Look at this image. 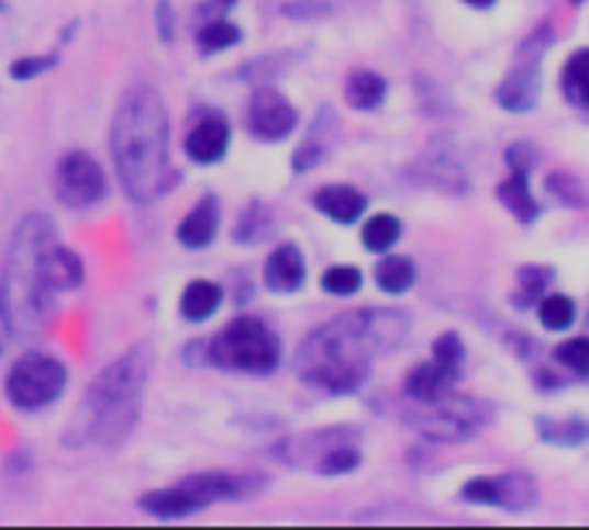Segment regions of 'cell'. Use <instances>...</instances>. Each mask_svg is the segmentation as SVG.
I'll return each mask as SVG.
<instances>
[{
	"mask_svg": "<svg viewBox=\"0 0 589 530\" xmlns=\"http://www.w3.org/2000/svg\"><path fill=\"white\" fill-rule=\"evenodd\" d=\"M411 317L400 311H348L321 324L297 348V372L311 386L327 393H355L369 379L376 356H387L403 345Z\"/></svg>",
	"mask_w": 589,
	"mask_h": 530,
	"instance_id": "6da1fadb",
	"label": "cell"
},
{
	"mask_svg": "<svg viewBox=\"0 0 589 530\" xmlns=\"http://www.w3.org/2000/svg\"><path fill=\"white\" fill-rule=\"evenodd\" d=\"M111 156L124 193L135 204H156L173 183L169 111L156 87H127L111 117Z\"/></svg>",
	"mask_w": 589,
	"mask_h": 530,
	"instance_id": "7a4b0ae2",
	"label": "cell"
},
{
	"mask_svg": "<svg viewBox=\"0 0 589 530\" xmlns=\"http://www.w3.org/2000/svg\"><path fill=\"white\" fill-rule=\"evenodd\" d=\"M152 365H156L152 345L138 341L100 369L69 417L63 435L66 448H84L97 441L114 451L132 438L142 417V393L152 379Z\"/></svg>",
	"mask_w": 589,
	"mask_h": 530,
	"instance_id": "3957f363",
	"label": "cell"
},
{
	"mask_svg": "<svg viewBox=\"0 0 589 530\" xmlns=\"http://www.w3.org/2000/svg\"><path fill=\"white\" fill-rule=\"evenodd\" d=\"M56 241V227L45 214L21 217L11 235L4 269H0V303L14 341L32 338L53 311L56 290L45 280V256Z\"/></svg>",
	"mask_w": 589,
	"mask_h": 530,
	"instance_id": "277c9868",
	"label": "cell"
},
{
	"mask_svg": "<svg viewBox=\"0 0 589 530\" xmlns=\"http://www.w3.org/2000/svg\"><path fill=\"white\" fill-rule=\"evenodd\" d=\"M211 362L238 372H273L279 365V341L259 317H235L211 341Z\"/></svg>",
	"mask_w": 589,
	"mask_h": 530,
	"instance_id": "5b68a950",
	"label": "cell"
},
{
	"mask_svg": "<svg viewBox=\"0 0 589 530\" xmlns=\"http://www.w3.org/2000/svg\"><path fill=\"white\" fill-rule=\"evenodd\" d=\"M552 45V24H537V29L518 45L514 63H510L507 76L497 87V104L503 111H534L537 108V93H542V56Z\"/></svg>",
	"mask_w": 589,
	"mask_h": 530,
	"instance_id": "8992f818",
	"label": "cell"
},
{
	"mask_svg": "<svg viewBox=\"0 0 589 530\" xmlns=\"http://www.w3.org/2000/svg\"><path fill=\"white\" fill-rule=\"evenodd\" d=\"M66 365L53 356H42V351H29L21 356L8 379H4V396L11 407L18 410H42L53 399H59V393L66 390Z\"/></svg>",
	"mask_w": 589,
	"mask_h": 530,
	"instance_id": "52a82bcc",
	"label": "cell"
},
{
	"mask_svg": "<svg viewBox=\"0 0 589 530\" xmlns=\"http://www.w3.org/2000/svg\"><path fill=\"white\" fill-rule=\"evenodd\" d=\"M108 190L104 169L97 166L93 156L87 151H69V156L59 159L56 166V196L66 207L80 211V207H93L100 196Z\"/></svg>",
	"mask_w": 589,
	"mask_h": 530,
	"instance_id": "ba28073f",
	"label": "cell"
},
{
	"mask_svg": "<svg viewBox=\"0 0 589 530\" xmlns=\"http://www.w3.org/2000/svg\"><path fill=\"white\" fill-rule=\"evenodd\" d=\"M297 128V108L273 87H255L248 100V132L259 142H284Z\"/></svg>",
	"mask_w": 589,
	"mask_h": 530,
	"instance_id": "9c48e42d",
	"label": "cell"
},
{
	"mask_svg": "<svg viewBox=\"0 0 589 530\" xmlns=\"http://www.w3.org/2000/svg\"><path fill=\"white\" fill-rule=\"evenodd\" d=\"M414 180L424 183V187H434L442 193H452V196H466L469 193V180H466V169L455 156L442 148H431L421 156V162L414 166Z\"/></svg>",
	"mask_w": 589,
	"mask_h": 530,
	"instance_id": "30bf717a",
	"label": "cell"
},
{
	"mask_svg": "<svg viewBox=\"0 0 589 530\" xmlns=\"http://www.w3.org/2000/svg\"><path fill=\"white\" fill-rule=\"evenodd\" d=\"M227 142H232V128L224 117H203L187 132V156L200 166H211L224 159Z\"/></svg>",
	"mask_w": 589,
	"mask_h": 530,
	"instance_id": "8fae6325",
	"label": "cell"
},
{
	"mask_svg": "<svg viewBox=\"0 0 589 530\" xmlns=\"http://www.w3.org/2000/svg\"><path fill=\"white\" fill-rule=\"evenodd\" d=\"M303 275H307V266H303V256L297 245H276V251L266 259V269H263V280L273 293H297L303 286Z\"/></svg>",
	"mask_w": 589,
	"mask_h": 530,
	"instance_id": "7c38bea8",
	"label": "cell"
},
{
	"mask_svg": "<svg viewBox=\"0 0 589 530\" xmlns=\"http://www.w3.org/2000/svg\"><path fill=\"white\" fill-rule=\"evenodd\" d=\"M366 193L363 190H355L348 183H331V187H321L314 193V207L331 217V221H338V224H355L358 217L366 214Z\"/></svg>",
	"mask_w": 589,
	"mask_h": 530,
	"instance_id": "4fadbf2b",
	"label": "cell"
},
{
	"mask_svg": "<svg viewBox=\"0 0 589 530\" xmlns=\"http://www.w3.org/2000/svg\"><path fill=\"white\" fill-rule=\"evenodd\" d=\"M218 227H221V204H218V196H203L200 204L179 221L176 227V235H179V245H187V248H208L218 235Z\"/></svg>",
	"mask_w": 589,
	"mask_h": 530,
	"instance_id": "5bb4252c",
	"label": "cell"
},
{
	"mask_svg": "<svg viewBox=\"0 0 589 530\" xmlns=\"http://www.w3.org/2000/svg\"><path fill=\"white\" fill-rule=\"evenodd\" d=\"M455 386V372L438 365V362H421L411 375H407L403 383V393L411 399H421V403H438L442 396H448Z\"/></svg>",
	"mask_w": 589,
	"mask_h": 530,
	"instance_id": "9a60e30c",
	"label": "cell"
},
{
	"mask_svg": "<svg viewBox=\"0 0 589 530\" xmlns=\"http://www.w3.org/2000/svg\"><path fill=\"white\" fill-rule=\"evenodd\" d=\"M497 196H500V204H503L510 214H514L521 224L537 221V200H534V193H531L527 169H510V176L497 187Z\"/></svg>",
	"mask_w": 589,
	"mask_h": 530,
	"instance_id": "2e32d148",
	"label": "cell"
},
{
	"mask_svg": "<svg viewBox=\"0 0 589 530\" xmlns=\"http://www.w3.org/2000/svg\"><path fill=\"white\" fill-rule=\"evenodd\" d=\"M537 438L555 448H579L589 441V420L573 417H537Z\"/></svg>",
	"mask_w": 589,
	"mask_h": 530,
	"instance_id": "e0dca14e",
	"label": "cell"
},
{
	"mask_svg": "<svg viewBox=\"0 0 589 530\" xmlns=\"http://www.w3.org/2000/svg\"><path fill=\"white\" fill-rule=\"evenodd\" d=\"M45 280H48V286H53L56 293L59 290H76V286L84 283V262H80V256L56 241L53 248H48V256H45Z\"/></svg>",
	"mask_w": 589,
	"mask_h": 530,
	"instance_id": "ac0fdd59",
	"label": "cell"
},
{
	"mask_svg": "<svg viewBox=\"0 0 589 530\" xmlns=\"http://www.w3.org/2000/svg\"><path fill=\"white\" fill-rule=\"evenodd\" d=\"M497 483V507L503 510H527L537 503V486L527 472H500L493 475Z\"/></svg>",
	"mask_w": 589,
	"mask_h": 530,
	"instance_id": "d6986e66",
	"label": "cell"
},
{
	"mask_svg": "<svg viewBox=\"0 0 589 530\" xmlns=\"http://www.w3.org/2000/svg\"><path fill=\"white\" fill-rule=\"evenodd\" d=\"M558 87L573 108L589 111V48H579V53L569 56V63L562 66Z\"/></svg>",
	"mask_w": 589,
	"mask_h": 530,
	"instance_id": "ffe728a7",
	"label": "cell"
},
{
	"mask_svg": "<svg viewBox=\"0 0 589 530\" xmlns=\"http://www.w3.org/2000/svg\"><path fill=\"white\" fill-rule=\"evenodd\" d=\"M382 97H387V80L379 72L358 69L345 80V100L355 111H376L382 104Z\"/></svg>",
	"mask_w": 589,
	"mask_h": 530,
	"instance_id": "44dd1931",
	"label": "cell"
},
{
	"mask_svg": "<svg viewBox=\"0 0 589 530\" xmlns=\"http://www.w3.org/2000/svg\"><path fill=\"white\" fill-rule=\"evenodd\" d=\"M434 407V403H431ZM418 435L427 438V441H438V444H452V441H466L469 435H476L469 424H463L455 414L442 410V407H434L431 417L418 420Z\"/></svg>",
	"mask_w": 589,
	"mask_h": 530,
	"instance_id": "7402d4cb",
	"label": "cell"
},
{
	"mask_svg": "<svg viewBox=\"0 0 589 530\" xmlns=\"http://www.w3.org/2000/svg\"><path fill=\"white\" fill-rule=\"evenodd\" d=\"M221 307V286L211 280H193L184 296H179V311L187 320H208Z\"/></svg>",
	"mask_w": 589,
	"mask_h": 530,
	"instance_id": "603a6c76",
	"label": "cell"
},
{
	"mask_svg": "<svg viewBox=\"0 0 589 530\" xmlns=\"http://www.w3.org/2000/svg\"><path fill=\"white\" fill-rule=\"evenodd\" d=\"M142 507H145L148 514H156V517H184V514L200 510V507H197V499L187 493V486H184V483L173 486V489L145 493V496H142Z\"/></svg>",
	"mask_w": 589,
	"mask_h": 530,
	"instance_id": "cb8c5ba5",
	"label": "cell"
},
{
	"mask_svg": "<svg viewBox=\"0 0 589 530\" xmlns=\"http://www.w3.org/2000/svg\"><path fill=\"white\" fill-rule=\"evenodd\" d=\"M414 280H418V269L407 256H387V259H379V266H376V283H379L382 293L400 296V293H407L414 286Z\"/></svg>",
	"mask_w": 589,
	"mask_h": 530,
	"instance_id": "d4e9b609",
	"label": "cell"
},
{
	"mask_svg": "<svg viewBox=\"0 0 589 530\" xmlns=\"http://www.w3.org/2000/svg\"><path fill=\"white\" fill-rule=\"evenodd\" d=\"M537 320L545 331H569L576 324V300L566 293H548L537 303Z\"/></svg>",
	"mask_w": 589,
	"mask_h": 530,
	"instance_id": "484cf974",
	"label": "cell"
},
{
	"mask_svg": "<svg viewBox=\"0 0 589 530\" xmlns=\"http://www.w3.org/2000/svg\"><path fill=\"white\" fill-rule=\"evenodd\" d=\"M269 232H273V214L259 204V200H252V204L242 211L232 235L238 245H259Z\"/></svg>",
	"mask_w": 589,
	"mask_h": 530,
	"instance_id": "4316f807",
	"label": "cell"
},
{
	"mask_svg": "<svg viewBox=\"0 0 589 530\" xmlns=\"http://www.w3.org/2000/svg\"><path fill=\"white\" fill-rule=\"evenodd\" d=\"M403 235V224L393 217V214H373L366 224H363V245L369 251H390Z\"/></svg>",
	"mask_w": 589,
	"mask_h": 530,
	"instance_id": "83f0119b",
	"label": "cell"
},
{
	"mask_svg": "<svg viewBox=\"0 0 589 530\" xmlns=\"http://www.w3.org/2000/svg\"><path fill=\"white\" fill-rule=\"evenodd\" d=\"M197 42H200L203 53H221V48L238 45V42H242V32H238V24L218 18V21H208V24H203L200 35H197Z\"/></svg>",
	"mask_w": 589,
	"mask_h": 530,
	"instance_id": "f1b7e54d",
	"label": "cell"
},
{
	"mask_svg": "<svg viewBox=\"0 0 589 530\" xmlns=\"http://www.w3.org/2000/svg\"><path fill=\"white\" fill-rule=\"evenodd\" d=\"M358 462H363V454H358V448H355L352 441H345V444L327 448L321 459H318L314 469H318L321 475H345V472L358 469Z\"/></svg>",
	"mask_w": 589,
	"mask_h": 530,
	"instance_id": "f546056e",
	"label": "cell"
},
{
	"mask_svg": "<svg viewBox=\"0 0 589 530\" xmlns=\"http://www.w3.org/2000/svg\"><path fill=\"white\" fill-rule=\"evenodd\" d=\"M552 359L555 365L562 369H569L576 375H589V338H569V341H562L555 351H552Z\"/></svg>",
	"mask_w": 589,
	"mask_h": 530,
	"instance_id": "4dcf8cb0",
	"label": "cell"
},
{
	"mask_svg": "<svg viewBox=\"0 0 589 530\" xmlns=\"http://www.w3.org/2000/svg\"><path fill=\"white\" fill-rule=\"evenodd\" d=\"M321 286L331 296H352V293L363 290V272H358L355 266H331L321 275Z\"/></svg>",
	"mask_w": 589,
	"mask_h": 530,
	"instance_id": "1f68e13d",
	"label": "cell"
},
{
	"mask_svg": "<svg viewBox=\"0 0 589 530\" xmlns=\"http://www.w3.org/2000/svg\"><path fill=\"white\" fill-rule=\"evenodd\" d=\"M463 359H466V348H463V338H458L455 331H445L438 341H434V362H438V365H445V369H452L458 375Z\"/></svg>",
	"mask_w": 589,
	"mask_h": 530,
	"instance_id": "d6a6232c",
	"label": "cell"
},
{
	"mask_svg": "<svg viewBox=\"0 0 589 530\" xmlns=\"http://www.w3.org/2000/svg\"><path fill=\"white\" fill-rule=\"evenodd\" d=\"M518 283H521V303H531V300H537V293H542L548 283H552V269L548 266H524L521 272H518Z\"/></svg>",
	"mask_w": 589,
	"mask_h": 530,
	"instance_id": "836d02e7",
	"label": "cell"
},
{
	"mask_svg": "<svg viewBox=\"0 0 589 530\" xmlns=\"http://www.w3.org/2000/svg\"><path fill=\"white\" fill-rule=\"evenodd\" d=\"M548 190L558 193L562 204H569V207H586V204H589L586 193H582V187L573 180L569 172H552V176H548Z\"/></svg>",
	"mask_w": 589,
	"mask_h": 530,
	"instance_id": "e575fe53",
	"label": "cell"
},
{
	"mask_svg": "<svg viewBox=\"0 0 589 530\" xmlns=\"http://www.w3.org/2000/svg\"><path fill=\"white\" fill-rule=\"evenodd\" d=\"M324 156H327V145H324L318 135H311V138H307V142L293 151V169H297V172H311L314 166L324 162Z\"/></svg>",
	"mask_w": 589,
	"mask_h": 530,
	"instance_id": "d590c367",
	"label": "cell"
},
{
	"mask_svg": "<svg viewBox=\"0 0 589 530\" xmlns=\"http://www.w3.org/2000/svg\"><path fill=\"white\" fill-rule=\"evenodd\" d=\"M463 496L469 503H486V507H497V483H493V475L469 478V483L463 486Z\"/></svg>",
	"mask_w": 589,
	"mask_h": 530,
	"instance_id": "8d00e7d4",
	"label": "cell"
},
{
	"mask_svg": "<svg viewBox=\"0 0 589 530\" xmlns=\"http://www.w3.org/2000/svg\"><path fill=\"white\" fill-rule=\"evenodd\" d=\"M53 66H56V56H32V59L24 56V59H18L11 66V76H14V80H32V76L53 69Z\"/></svg>",
	"mask_w": 589,
	"mask_h": 530,
	"instance_id": "74e56055",
	"label": "cell"
},
{
	"mask_svg": "<svg viewBox=\"0 0 589 530\" xmlns=\"http://www.w3.org/2000/svg\"><path fill=\"white\" fill-rule=\"evenodd\" d=\"M507 162H510V169H527V172H531V166H534L531 145H527V142H514V145L507 148Z\"/></svg>",
	"mask_w": 589,
	"mask_h": 530,
	"instance_id": "f35d334b",
	"label": "cell"
},
{
	"mask_svg": "<svg viewBox=\"0 0 589 530\" xmlns=\"http://www.w3.org/2000/svg\"><path fill=\"white\" fill-rule=\"evenodd\" d=\"M8 341H14V338H11V327H8V317H4V303H0V359H4Z\"/></svg>",
	"mask_w": 589,
	"mask_h": 530,
	"instance_id": "ab89813d",
	"label": "cell"
},
{
	"mask_svg": "<svg viewBox=\"0 0 589 530\" xmlns=\"http://www.w3.org/2000/svg\"><path fill=\"white\" fill-rule=\"evenodd\" d=\"M466 4H469V8H479V11H486V8H493L497 0H466Z\"/></svg>",
	"mask_w": 589,
	"mask_h": 530,
	"instance_id": "60d3db41",
	"label": "cell"
},
{
	"mask_svg": "<svg viewBox=\"0 0 589 530\" xmlns=\"http://www.w3.org/2000/svg\"><path fill=\"white\" fill-rule=\"evenodd\" d=\"M576 4H582V0H576Z\"/></svg>",
	"mask_w": 589,
	"mask_h": 530,
	"instance_id": "b9f144b4",
	"label": "cell"
}]
</instances>
